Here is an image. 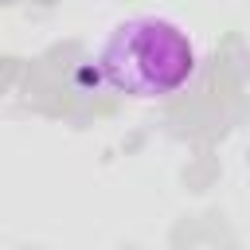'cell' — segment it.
Instances as JSON below:
<instances>
[{
  "mask_svg": "<svg viewBox=\"0 0 250 250\" xmlns=\"http://www.w3.org/2000/svg\"><path fill=\"white\" fill-rule=\"evenodd\" d=\"M199 66L191 35L168 16H129L109 27L94 55L98 78L125 98H168L191 82Z\"/></svg>",
  "mask_w": 250,
  "mask_h": 250,
  "instance_id": "cell-1",
  "label": "cell"
}]
</instances>
